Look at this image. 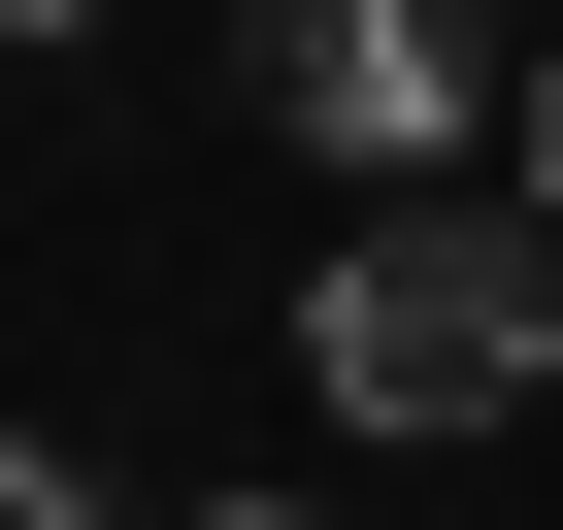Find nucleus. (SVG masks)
<instances>
[{"instance_id": "nucleus-2", "label": "nucleus", "mask_w": 563, "mask_h": 530, "mask_svg": "<svg viewBox=\"0 0 563 530\" xmlns=\"http://www.w3.org/2000/svg\"><path fill=\"white\" fill-rule=\"evenodd\" d=\"M232 67H265V133H299V166H431V133L530 100L497 0H232Z\"/></svg>"}, {"instance_id": "nucleus-5", "label": "nucleus", "mask_w": 563, "mask_h": 530, "mask_svg": "<svg viewBox=\"0 0 563 530\" xmlns=\"http://www.w3.org/2000/svg\"><path fill=\"white\" fill-rule=\"evenodd\" d=\"M34 34H100V0H0V67H34Z\"/></svg>"}, {"instance_id": "nucleus-4", "label": "nucleus", "mask_w": 563, "mask_h": 530, "mask_svg": "<svg viewBox=\"0 0 563 530\" xmlns=\"http://www.w3.org/2000/svg\"><path fill=\"white\" fill-rule=\"evenodd\" d=\"M530 199H563V34H530Z\"/></svg>"}, {"instance_id": "nucleus-3", "label": "nucleus", "mask_w": 563, "mask_h": 530, "mask_svg": "<svg viewBox=\"0 0 563 530\" xmlns=\"http://www.w3.org/2000/svg\"><path fill=\"white\" fill-rule=\"evenodd\" d=\"M0 530H100V464H34V431H0Z\"/></svg>"}, {"instance_id": "nucleus-1", "label": "nucleus", "mask_w": 563, "mask_h": 530, "mask_svg": "<svg viewBox=\"0 0 563 530\" xmlns=\"http://www.w3.org/2000/svg\"><path fill=\"white\" fill-rule=\"evenodd\" d=\"M299 398H332V431H530V398H563V265L464 232V199H398L332 299H299Z\"/></svg>"}]
</instances>
